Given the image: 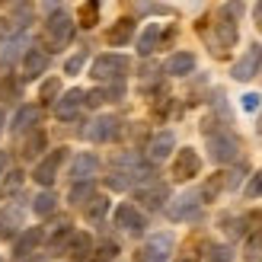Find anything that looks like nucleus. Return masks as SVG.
Returning <instances> with one entry per match:
<instances>
[{
	"label": "nucleus",
	"mask_w": 262,
	"mask_h": 262,
	"mask_svg": "<svg viewBox=\"0 0 262 262\" xmlns=\"http://www.w3.org/2000/svg\"><path fill=\"white\" fill-rule=\"evenodd\" d=\"M71 38H74V19H71L64 10H58L55 16L45 23L42 42H45V48H48V51H61L64 45L71 42Z\"/></svg>",
	"instance_id": "nucleus-1"
},
{
	"label": "nucleus",
	"mask_w": 262,
	"mask_h": 262,
	"mask_svg": "<svg viewBox=\"0 0 262 262\" xmlns=\"http://www.w3.org/2000/svg\"><path fill=\"white\" fill-rule=\"evenodd\" d=\"M90 74L96 77V80H119L128 74V58L125 55H99L93 61V68H90Z\"/></svg>",
	"instance_id": "nucleus-2"
},
{
	"label": "nucleus",
	"mask_w": 262,
	"mask_h": 262,
	"mask_svg": "<svg viewBox=\"0 0 262 262\" xmlns=\"http://www.w3.org/2000/svg\"><path fill=\"white\" fill-rule=\"evenodd\" d=\"M208 157H211L214 163H233L240 157V141L233 135H211L208 138Z\"/></svg>",
	"instance_id": "nucleus-3"
},
{
	"label": "nucleus",
	"mask_w": 262,
	"mask_h": 262,
	"mask_svg": "<svg viewBox=\"0 0 262 262\" xmlns=\"http://www.w3.org/2000/svg\"><path fill=\"white\" fill-rule=\"evenodd\" d=\"M233 42H237V23H233L227 13H224V16L214 23V35L208 38V45H211L214 55H227Z\"/></svg>",
	"instance_id": "nucleus-4"
},
{
	"label": "nucleus",
	"mask_w": 262,
	"mask_h": 262,
	"mask_svg": "<svg viewBox=\"0 0 262 262\" xmlns=\"http://www.w3.org/2000/svg\"><path fill=\"white\" fill-rule=\"evenodd\" d=\"M173 237L169 233H154V237L144 243V250L138 253V262H166L173 256Z\"/></svg>",
	"instance_id": "nucleus-5"
},
{
	"label": "nucleus",
	"mask_w": 262,
	"mask_h": 262,
	"mask_svg": "<svg viewBox=\"0 0 262 262\" xmlns=\"http://www.w3.org/2000/svg\"><path fill=\"white\" fill-rule=\"evenodd\" d=\"M259 68H262V45H250V48H246V55L237 61V64H233V80H253V77L259 74Z\"/></svg>",
	"instance_id": "nucleus-6"
},
{
	"label": "nucleus",
	"mask_w": 262,
	"mask_h": 262,
	"mask_svg": "<svg viewBox=\"0 0 262 262\" xmlns=\"http://www.w3.org/2000/svg\"><path fill=\"white\" fill-rule=\"evenodd\" d=\"M64 154H68V150H64V147H58V150H51V154L45 157V160H38V163H35V173H32V179L38 182V186H51V182L58 179V166L64 163Z\"/></svg>",
	"instance_id": "nucleus-7"
},
{
	"label": "nucleus",
	"mask_w": 262,
	"mask_h": 262,
	"mask_svg": "<svg viewBox=\"0 0 262 262\" xmlns=\"http://www.w3.org/2000/svg\"><path fill=\"white\" fill-rule=\"evenodd\" d=\"M199 169H202V160H199V154H195L192 147L176 150V160H173V176H176L179 182H189L192 176H199Z\"/></svg>",
	"instance_id": "nucleus-8"
},
{
	"label": "nucleus",
	"mask_w": 262,
	"mask_h": 262,
	"mask_svg": "<svg viewBox=\"0 0 262 262\" xmlns=\"http://www.w3.org/2000/svg\"><path fill=\"white\" fill-rule=\"evenodd\" d=\"M119 131H122V122L115 119V115H99V119H93V122H90V128H86V138H90V141H96V144H102V141H112V138H119Z\"/></svg>",
	"instance_id": "nucleus-9"
},
{
	"label": "nucleus",
	"mask_w": 262,
	"mask_h": 262,
	"mask_svg": "<svg viewBox=\"0 0 262 262\" xmlns=\"http://www.w3.org/2000/svg\"><path fill=\"white\" fill-rule=\"evenodd\" d=\"M199 208H202V195L199 192H182L179 199L166 208V214H169V221H189L192 214H199Z\"/></svg>",
	"instance_id": "nucleus-10"
},
{
	"label": "nucleus",
	"mask_w": 262,
	"mask_h": 262,
	"mask_svg": "<svg viewBox=\"0 0 262 262\" xmlns=\"http://www.w3.org/2000/svg\"><path fill=\"white\" fill-rule=\"evenodd\" d=\"M99 173V157L96 154H77L71 163V179L77 182H93V176Z\"/></svg>",
	"instance_id": "nucleus-11"
},
{
	"label": "nucleus",
	"mask_w": 262,
	"mask_h": 262,
	"mask_svg": "<svg viewBox=\"0 0 262 262\" xmlns=\"http://www.w3.org/2000/svg\"><path fill=\"white\" fill-rule=\"evenodd\" d=\"M115 227H122L128 233H141L144 227H147V221H144V214L135 205H119L115 208Z\"/></svg>",
	"instance_id": "nucleus-12"
},
{
	"label": "nucleus",
	"mask_w": 262,
	"mask_h": 262,
	"mask_svg": "<svg viewBox=\"0 0 262 262\" xmlns=\"http://www.w3.org/2000/svg\"><path fill=\"white\" fill-rule=\"evenodd\" d=\"M80 106H83V90H68L58 102H55V115L61 122H71L77 112H80Z\"/></svg>",
	"instance_id": "nucleus-13"
},
{
	"label": "nucleus",
	"mask_w": 262,
	"mask_h": 262,
	"mask_svg": "<svg viewBox=\"0 0 262 262\" xmlns=\"http://www.w3.org/2000/svg\"><path fill=\"white\" fill-rule=\"evenodd\" d=\"M135 199L147 208V211H157V208H163V202L169 199V189L163 186V182H154V186H144V189H138V195Z\"/></svg>",
	"instance_id": "nucleus-14"
},
{
	"label": "nucleus",
	"mask_w": 262,
	"mask_h": 262,
	"mask_svg": "<svg viewBox=\"0 0 262 262\" xmlns=\"http://www.w3.org/2000/svg\"><path fill=\"white\" fill-rule=\"evenodd\" d=\"M48 71V51H38V48H29L23 58V80H35L38 74Z\"/></svg>",
	"instance_id": "nucleus-15"
},
{
	"label": "nucleus",
	"mask_w": 262,
	"mask_h": 262,
	"mask_svg": "<svg viewBox=\"0 0 262 262\" xmlns=\"http://www.w3.org/2000/svg\"><path fill=\"white\" fill-rule=\"evenodd\" d=\"M64 253H68L74 262H83V259H90V253H93V240H90V233L77 230L74 237L68 240V246H64Z\"/></svg>",
	"instance_id": "nucleus-16"
},
{
	"label": "nucleus",
	"mask_w": 262,
	"mask_h": 262,
	"mask_svg": "<svg viewBox=\"0 0 262 262\" xmlns=\"http://www.w3.org/2000/svg\"><path fill=\"white\" fill-rule=\"evenodd\" d=\"M163 71H166V74H173V77H186V74L195 71V55H189V51H176V55H169V58H166Z\"/></svg>",
	"instance_id": "nucleus-17"
},
{
	"label": "nucleus",
	"mask_w": 262,
	"mask_h": 262,
	"mask_svg": "<svg viewBox=\"0 0 262 262\" xmlns=\"http://www.w3.org/2000/svg\"><path fill=\"white\" fill-rule=\"evenodd\" d=\"M42 240H45V230H42V227H29V230H23V237L13 243V256H19V259H23V256H29Z\"/></svg>",
	"instance_id": "nucleus-18"
},
{
	"label": "nucleus",
	"mask_w": 262,
	"mask_h": 262,
	"mask_svg": "<svg viewBox=\"0 0 262 262\" xmlns=\"http://www.w3.org/2000/svg\"><path fill=\"white\" fill-rule=\"evenodd\" d=\"M173 147H176V135H173V131H160V135H157V138L150 141L147 154L154 157V160H163V157L173 154Z\"/></svg>",
	"instance_id": "nucleus-19"
},
{
	"label": "nucleus",
	"mask_w": 262,
	"mask_h": 262,
	"mask_svg": "<svg viewBox=\"0 0 262 262\" xmlns=\"http://www.w3.org/2000/svg\"><path fill=\"white\" fill-rule=\"evenodd\" d=\"M42 122V109L38 106H23L19 112H16V119H13V131L16 135H23V131H29L32 125H38Z\"/></svg>",
	"instance_id": "nucleus-20"
},
{
	"label": "nucleus",
	"mask_w": 262,
	"mask_h": 262,
	"mask_svg": "<svg viewBox=\"0 0 262 262\" xmlns=\"http://www.w3.org/2000/svg\"><path fill=\"white\" fill-rule=\"evenodd\" d=\"M23 227V214H19V208H7L4 214H0V240H7L13 237Z\"/></svg>",
	"instance_id": "nucleus-21"
},
{
	"label": "nucleus",
	"mask_w": 262,
	"mask_h": 262,
	"mask_svg": "<svg viewBox=\"0 0 262 262\" xmlns=\"http://www.w3.org/2000/svg\"><path fill=\"white\" fill-rule=\"evenodd\" d=\"M131 35H135V19H128V16H125V19H119V23L112 26L106 38H109V45H125Z\"/></svg>",
	"instance_id": "nucleus-22"
},
{
	"label": "nucleus",
	"mask_w": 262,
	"mask_h": 262,
	"mask_svg": "<svg viewBox=\"0 0 262 262\" xmlns=\"http://www.w3.org/2000/svg\"><path fill=\"white\" fill-rule=\"evenodd\" d=\"M157 42H160V26L150 23L147 29L141 32V38H138V51L141 55H150V51H157Z\"/></svg>",
	"instance_id": "nucleus-23"
},
{
	"label": "nucleus",
	"mask_w": 262,
	"mask_h": 262,
	"mask_svg": "<svg viewBox=\"0 0 262 262\" xmlns=\"http://www.w3.org/2000/svg\"><path fill=\"white\" fill-rule=\"evenodd\" d=\"M77 16H80V26H83V29H93V26L99 23V4H96V0H86V4H80Z\"/></svg>",
	"instance_id": "nucleus-24"
},
{
	"label": "nucleus",
	"mask_w": 262,
	"mask_h": 262,
	"mask_svg": "<svg viewBox=\"0 0 262 262\" xmlns=\"http://www.w3.org/2000/svg\"><path fill=\"white\" fill-rule=\"evenodd\" d=\"M115 256H119V243L106 240V243H99L96 250L90 253V262H115Z\"/></svg>",
	"instance_id": "nucleus-25"
},
{
	"label": "nucleus",
	"mask_w": 262,
	"mask_h": 262,
	"mask_svg": "<svg viewBox=\"0 0 262 262\" xmlns=\"http://www.w3.org/2000/svg\"><path fill=\"white\" fill-rule=\"evenodd\" d=\"M106 211H109V199L106 195H93L90 205H86V221H102Z\"/></svg>",
	"instance_id": "nucleus-26"
},
{
	"label": "nucleus",
	"mask_w": 262,
	"mask_h": 262,
	"mask_svg": "<svg viewBox=\"0 0 262 262\" xmlns=\"http://www.w3.org/2000/svg\"><path fill=\"white\" fill-rule=\"evenodd\" d=\"M138 176H135V169H115V173L109 176V189H115V192H125L131 182H135Z\"/></svg>",
	"instance_id": "nucleus-27"
},
{
	"label": "nucleus",
	"mask_w": 262,
	"mask_h": 262,
	"mask_svg": "<svg viewBox=\"0 0 262 262\" xmlns=\"http://www.w3.org/2000/svg\"><path fill=\"white\" fill-rule=\"evenodd\" d=\"M55 205H58V199L51 192H42V195H35V202H32V211L38 214V217H45V214H51L55 211Z\"/></svg>",
	"instance_id": "nucleus-28"
},
{
	"label": "nucleus",
	"mask_w": 262,
	"mask_h": 262,
	"mask_svg": "<svg viewBox=\"0 0 262 262\" xmlns=\"http://www.w3.org/2000/svg\"><path fill=\"white\" fill-rule=\"evenodd\" d=\"M93 199V182H77L71 186V205H83Z\"/></svg>",
	"instance_id": "nucleus-29"
},
{
	"label": "nucleus",
	"mask_w": 262,
	"mask_h": 262,
	"mask_svg": "<svg viewBox=\"0 0 262 262\" xmlns=\"http://www.w3.org/2000/svg\"><path fill=\"white\" fill-rule=\"evenodd\" d=\"M42 147H45V131H32L29 141L23 144V150H19V154H23V157H35Z\"/></svg>",
	"instance_id": "nucleus-30"
},
{
	"label": "nucleus",
	"mask_w": 262,
	"mask_h": 262,
	"mask_svg": "<svg viewBox=\"0 0 262 262\" xmlns=\"http://www.w3.org/2000/svg\"><path fill=\"white\" fill-rule=\"evenodd\" d=\"M237 224H240V233H259V227H262V211H250L246 217H240Z\"/></svg>",
	"instance_id": "nucleus-31"
},
{
	"label": "nucleus",
	"mask_w": 262,
	"mask_h": 262,
	"mask_svg": "<svg viewBox=\"0 0 262 262\" xmlns=\"http://www.w3.org/2000/svg\"><path fill=\"white\" fill-rule=\"evenodd\" d=\"M246 259L250 262H262V233H253L246 243Z\"/></svg>",
	"instance_id": "nucleus-32"
},
{
	"label": "nucleus",
	"mask_w": 262,
	"mask_h": 262,
	"mask_svg": "<svg viewBox=\"0 0 262 262\" xmlns=\"http://www.w3.org/2000/svg\"><path fill=\"white\" fill-rule=\"evenodd\" d=\"M208 262H233V250L230 246H211L208 250Z\"/></svg>",
	"instance_id": "nucleus-33"
},
{
	"label": "nucleus",
	"mask_w": 262,
	"mask_h": 262,
	"mask_svg": "<svg viewBox=\"0 0 262 262\" xmlns=\"http://www.w3.org/2000/svg\"><path fill=\"white\" fill-rule=\"evenodd\" d=\"M246 199H259V195H262V169H259V173H253V179L250 182H246Z\"/></svg>",
	"instance_id": "nucleus-34"
},
{
	"label": "nucleus",
	"mask_w": 262,
	"mask_h": 262,
	"mask_svg": "<svg viewBox=\"0 0 262 262\" xmlns=\"http://www.w3.org/2000/svg\"><path fill=\"white\" fill-rule=\"evenodd\" d=\"M58 90H61V83H58V80H45V83H42V102H55Z\"/></svg>",
	"instance_id": "nucleus-35"
},
{
	"label": "nucleus",
	"mask_w": 262,
	"mask_h": 262,
	"mask_svg": "<svg viewBox=\"0 0 262 262\" xmlns=\"http://www.w3.org/2000/svg\"><path fill=\"white\" fill-rule=\"evenodd\" d=\"M83 102H86V106H102V102H109L106 90H90V93H83Z\"/></svg>",
	"instance_id": "nucleus-36"
},
{
	"label": "nucleus",
	"mask_w": 262,
	"mask_h": 262,
	"mask_svg": "<svg viewBox=\"0 0 262 262\" xmlns=\"http://www.w3.org/2000/svg\"><path fill=\"white\" fill-rule=\"evenodd\" d=\"M240 106H243V112H256V109L262 106V96H259V93H246V96L240 99Z\"/></svg>",
	"instance_id": "nucleus-37"
},
{
	"label": "nucleus",
	"mask_w": 262,
	"mask_h": 262,
	"mask_svg": "<svg viewBox=\"0 0 262 262\" xmlns=\"http://www.w3.org/2000/svg\"><path fill=\"white\" fill-rule=\"evenodd\" d=\"M0 96H4V99H13V96H19V86H16V83H13L10 77H7V80L0 83Z\"/></svg>",
	"instance_id": "nucleus-38"
},
{
	"label": "nucleus",
	"mask_w": 262,
	"mask_h": 262,
	"mask_svg": "<svg viewBox=\"0 0 262 262\" xmlns=\"http://www.w3.org/2000/svg\"><path fill=\"white\" fill-rule=\"evenodd\" d=\"M83 61H86V55H74L68 64H64V71H68V74H77V71L83 68Z\"/></svg>",
	"instance_id": "nucleus-39"
},
{
	"label": "nucleus",
	"mask_w": 262,
	"mask_h": 262,
	"mask_svg": "<svg viewBox=\"0 0 262 262\" xmlns=\"http://www.w3.org/2000/svg\"><path fill=\"white\" fill-rule=\"evenodd\" d=\"M19 182H23V173H19V169H13L10 179H7V186H4V192H13V189L19 186Z\"/></svg>",
	"instance_id": "nucleus-40"
},
{
	"label": "nucleus",
	"mask_w": 262,
	"mask_h": 262,
	"mask_svg": "<svg viewBox=\"0 0 262 262\" xmlns=\"http://www.w3.org/2000/svg\"><path fill=\"white\" fill-rule=\"evenodd\" d=\"M10 32H13V23L10 19H0V38H7Z\"/></svg>",
	"instance_id": "nucleus-41"
},
{
	"label": "nucleus",
	"mask_w": 262,
	"mask_h": 262,
	"mask_svg": "<svg viewBox=\"0 0 262 262\" xmlns=\"http://www.w3.org/2000/svg\"><path fill=\"white\" fill-rule=\"evenodd\" d=\"M176 262H199V256H195V253H192V250H189V253H182V256H179V259H176Z\"/></svg>",
	"instance_id": "nucleus-42"
},
{
	"label": "nucleus",
	"mask_w": 262,
	"mask_h": 262,
	"mask_svg": "<svg viewBox=\"0 0 262 262\" xmlns=\"http://www.w3.org/2000/svg\"><path fill=\"white\" fill-rule=\"evenodd\" d=\"M253 13H256V23L262 26V4H256V7H253Z\"/></svg>",
	"instance_id": "nucleus-43"
},
{
	"label": "nucleus",
	"mask_w": 262,
	"mask_h": 262,
	"mask_svg": "<svg viewBox=\"0 0 262 262\" xmlns=\"http://www.w3.org/2000/svg\"><path fill=\"white\" fill-rule=\"evenodd\" d=\"M4 169H7V154L0 150V176H4Z\"/></svg>",
	"instance_id": "nucleus-44"
},
{
	"label": "nucleus",
	"mask_w": 262,
	"mask_h": 262,
	"mask_svg": "<svg viewBox=\"0 0 262 262\" xmlns=\"http://www.w3.org/2000/svg\"><path fill=\"white\" fill-rule=\"evenodd\" d=\"M0 131H4V109H0Z\"/></svg>",
	"instance_id": "nucleus-45"
},
{
	"label": "nucleus",
	"mask_w": 262,
	"mask_h": 262,
	"mask_svg": "<svg viewBox=\"0 0 262 262\" xmlns=\"http://www.w3.org/2000/svg\"><path fill=\"white\" fill-rule=\"evenodd\" d=\"M259 135H262V119H259Z\"/></svg>",
	"instance_id": "nucleus-46"
},
{
	"label": "nucleus",
	"mask_w": 262,
	"mask_h": 262,
	"mask_svg": "<svg viewBox=\"0 0 262 262\" xmlns=\"http://www.w3.org/2000/svg\"><path fill=\"white\" fill-rule=\"evenodd\" d=\"M35 262H42V259H35Z\"/></svg>",
	"instance_id": "nucleus-47"
},
{
	"label": "nucleus",
	"mask_w": 262,
	"mask_h": 262,
	"mask_svg": "<svg viewBox=\"0 0 262 262\" xmlns=\"http://www.w3.org/2000/svg\"><path fill=\"white\" fill-rule=\"evenodd\" d=\"M0 262H4V259H0Z\"/></svg>",
	"instance_id": "nucleus-48"
}]
</instances>
